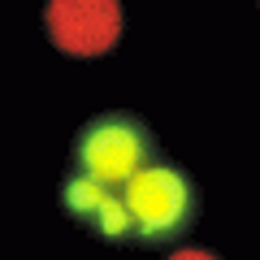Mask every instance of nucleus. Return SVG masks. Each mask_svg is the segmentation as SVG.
Returning <instances> with one entry per match:
<instances>
[{"mask_svg": "<svg viewBox=\"0 0 260 260\" xmlns=\"http://www.w3.org/2000/svg\"><path fill=\"white\" fill-rule=\"evenodd\" d=\"M109 195L121 208L126 243H139V247H174L182 234H191L200 217V186L174 160L143 165L130 182H121Z\"/></svg>", "mask_w": 260, "mask_h": 260, "instance_id": "nucleus-1", "label": "nucleus"}, {"mask_svg": "<svg viewBox=\"0 0 260 260\" xmlns=\"http://www.w3.org/2000/svg\"><path fill=\"white\" fill-rule=\"evenodd\" d=\"M156 156V139L143 117L135 113H100L91 117L83 130L74 135V148H70V174L95 182L104 191H117L121 182L139 174L143 165H152Z\"/></svg>", "mask_w": 260, "mask_h": 260, "instance_id": "nucleus-2", "label": "nucleus"}, {"mask_svg": "<svg viewBox=\"0 0 260 260\" xmlns=\"http://www.w3.org/2000/svg\"><path fill=\"white\" fill-rule=\"evenodd\" d=\"M44 30L56 52L91 61L117 48L121 39V5L117 0H48Z\"/></svg>", "mask_w": 260, "mask_h": 260, "instance_id": "nucleus-3", "label": "nucleus"}, {"mask_svg": "<svg viewBox=\"0 0 260 260\" xmlns=\"http://www.w3.org/2000/svg\"><path fill=\"white\" fill-rule=\"evenodd\" d=\"M169 260H217V256H213V251H204V247H178Z\"/></svg>", "mask_w": 260, "mask_h": 260, "instance_id": "nucleus-4", "label": "nucleus"}]
</instances>
